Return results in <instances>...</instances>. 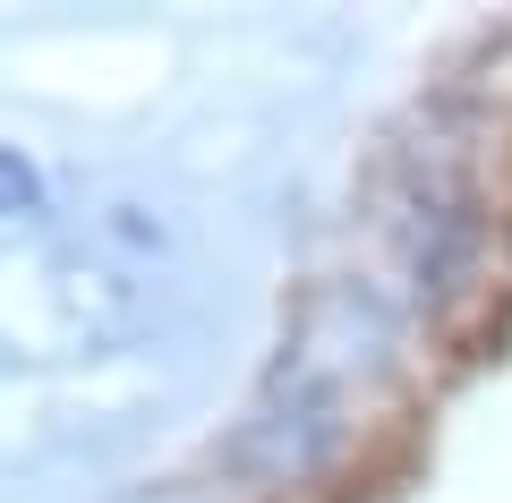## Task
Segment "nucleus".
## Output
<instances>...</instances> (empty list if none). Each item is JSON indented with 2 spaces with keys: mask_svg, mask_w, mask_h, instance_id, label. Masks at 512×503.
Masks as SVG:
<instances>
[{
  "mask_svg": "<svg viewBox=\"0 0 512 503\" xmlns=\"http://www.w3.org/2000/svg\"><path fill=\"white\" fill-rule=\"evenodd\" d=\"M171 265H180V214L154 205L146 188H111V197L77 205V222L52 239L35 282L69 342H111L154 307Z\"/></svg>",
  "mask_w": 512,
  "mask_h": 503,
  "instance_id": "1",
  "label": "nucleus"
},
{
  "mask_svg": "<svg viewBox=\"0 0 512 503\" xmlns=\"http://www.w3.org/2000/svg\"><path fill=\"white\" fill-rule=\"evenodd\" d=\"M342 444H350V393H333L316 376H291V367H265V384H256L248 418L231 427L222 461L256 486H299Z\"/></svg>",
  "mask_w": 512,
  "mask_h": 503,
  "instance_id": "2",
  "label": "nucleus"
},
{
  "mask_svg": "<svg viewBox=\"0 0 512 503\" xmlns=\"http://www.w3.org/2000/svg\"><path fill=\"white\" fill-rule=\"evenodd\" d=\"M35 214H43V171L18 145H0V222H35Z\"/></svg>",
  "mask_w": 512,
  "mask_h": 503,
  "instance_id": "3",
  "label": "nucleus"
},
{
  "mask_svg": "<svg viewBox=\"0 0 512 503\" xmlns=\"http://www.w3.org/2000/svg\"><path fill=\"white\" fill-rule=\"evenodd\" d=\"M111 503H222L214 486H188V478H163V486H128V495H111Z\"/></svg>",
  "mask_w": 512,
  "mask_h": 503,
  "instance_id": "4",
  "label": "nucleus"
}]
</instances>
